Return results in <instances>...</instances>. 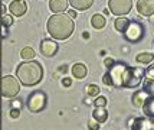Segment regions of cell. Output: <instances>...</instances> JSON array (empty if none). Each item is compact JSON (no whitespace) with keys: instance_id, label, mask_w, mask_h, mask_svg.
I'll return each mask as SVG.
<instances>
[{"instance_id":"10","label":"cell","mask_w":154,"mask_h":130,"mask_svg":"<svg viewBox=\"0 0 154 130\" xmlns=\"http://www.w3.org/2000/svg\"><path fill=\"white\" fill-rule=\"evenodd\" d=\"M58 52V43L52 39H43L40 43V54L43 56H54Z\"/></svg>"},{"instance_id":"9","label":"cell","mask_w":154,"mask_h":130,"mask_svg":"<svg viewBox=\"0 0 154 130\" xmlns=\"http://www.w3.org/2000/svg\"><path fill=\"white\" fill-rule=\"evenodd\" d=\"M131 129L134 130H154V119L151 117H140L131 122Z\"/></svg>"},{"instance_id":"25","label":"cell","mask_w":154,"mask_h":130,"mask_svg":"<svg viewBox=\"0 0 154 130\" xmlns=\"http://www.w3.org/2000/svg\"><path fill=\"white\" fill-rule=\"evenodd\" d=\"M107 106V98L105 97H97L95 98V107H105Z\"/></svg>"},{"instance_id":"15","label":"cell","mask_w":154,"mask_h":130,"mask_svg":"<svg viewBox=\"0 0 154 130\" xmlns=\"http://www.w3.org/2000/svg\"><path fill=\"white\" fill-rule=\"evenodd\" d=\"M141 109H143L144 116L154 119V97L153 96H148V98L144 101V104L141 106Z\"/></svg>"},{"instance_id":"22","label":"cell","mask_w":154,"mask_h":130,"mask_svg":"<svg viewBox=\"0 0 154 130\" xmlns=\"http://www.w3.org/2000/svg\"><path fill=\"white\" fill-rule=\"evenodd\" d=\"M143 90L147 91L148 96L154 97V78H146L143 81Z\"/></svg>"},{"instance_id":"5","label":"cell","mask_w":154,"mask_h":130,"mask_svg":"<svg viewBox=\"0 0 154 130\" xmlns=\"http://www.w3.org/2000/svg\"><path fill=\"white\" fill-rule=\"evenodd\" d=\"M20 91V84L19 80L14 78L13 75H6L2 80V94L3 97L12 98V97L17 96Z\"/></svg>"},{"instance_id":"20","label":"cell","mask_w":154,"mask_h":130,"mask_svg":"<svg viewBox=\"0 0 154 130\" xmlns=\"http://www.w3.org/2000/svg\"><path fill=\"white\" fill-rule=\"evenodd\" d=\"M91 25L95 29H102V27L107 25V19L102 16V14H94L91 17Z\"/></svg>"},{"instance_id":"34","label":"cell","mask_w":154,"mask_h":130,"mask_svg":"<svg viewBox=\"0 0 154 130\" xmlns=\"http://www.w3.org/2000/svg\"><path fill=\"white\" fill-rule=\"evenodd\" d=\"M148 17H150V22H153V23H154V14H151V16H148Z\"/></svg>"},{"instance_id":"1","label":"cell","mask_w":154,"mask_h":130,"mask_svg":"<svg viewBox=\"0 0 154 130\" xmlns=\"http://www.w3.org/2000/svg\"><path fill=\"white\" fill-rule=\"evenodd\" d=\"M46 29L55 41H65L74 33L75 23L72 17H69L68 14L55 13L54 16L49 17L46 23Z\"/></svg>"},{"instance_id":"18","label":"cell","mask_w":154,"mask_h":130,"mask_svg":"<svg viewBox=\"0 0 154 130\" xmlns=\"http://www.w3.org/2000/svg\"><path fill=\"white\" fill-rule=\"evenodd\" d=\"M135 61L138 64H144V65H150L154 62V54L153 52H141L135 56Z\"/></svg>"},{"instance_id":"32","label":"cell","mask_w":154,"mask_h":130,"mask_svg":"<svg viewBox=\"0 0 154 130\" xmlns=\"http://www.w3.org/2000/svg\"><path fill=\"white\" fill-rule=\"evenodd\" d=\"M62 84H63V85H65V87H69V85H71V84H72V81H71V80H69V78H65V80H63V81H62Z\"/></svg>"},{"instance_id":"14","label":"cell","mask_w":154,"mask_h":130,"mask_svg":"<svg viewBox=\"0 0 154 130\" xmlns=\"http://www.w3.org/2000/svg\"><path fill=\"white\" fill-rule=\"evenodd\" d=\"M147 98H148L147 91L140 90V91H135L134 94H133V97H131V101H133V104H134V107H141Z\"/></svg>"},{"instance_id":"19","label":"cell","mask_w":154,"mask_h":130,"mask_svg":"<svg viewBox=\"0 0 154 130\" xmlns=\"http://www.w3.org/2000/svg\"><path fill=\"white\" fill-rule=\"evenodd\" d=\"M92 117L98 123H105L108 119V111L104 107H95L94 113H92Z\"/></svg>"},{"instance_id":"23","label":"cell","mask_w":154,"mask_h":130,"mask_svg":"<svg viewBox=\"0 0 154 130\" xmlns=\"http://www.w3.org/2000/svg\"><path fill=\"white\" fill-rule=\"evenodd\" d=\"M20 56L25 59V61H29V59H33L35 58V51L30 46H26V48L22 49V52H20Z\"/></svg>"},{"instance_id":"30","label":"cell","mask_w":154,"mask_h":130,"mask_svg":"<svg viewBox=\"0 0 154 130\" xmlns=\"http://www.w3.org/2000/svg\"><path fill=\"white\" fill-rule=\"evenodd\" d=\"M114 59H111V58H107V59H105V61H104V65H105V67H107L108 69L111 68V67H112V65H114Z\"/></svg>"},{"instance_id":"3","label":"cell","mask_w":154,"mask_h":130,"mask_svg":"<svg viewBox=\"0 0 154 130\" xmlns=\"http://www.w3.org/2000/svg\"><path fill=\"white\" fill-rule=\"evenodd\" d=\"M146 71L140 67H128L125 68L124 78H122V87L124 88H137L144 78Z\"/></svg>"},{"instance_id":"16","label":"cell","mask_w":154,"mask_h":130,"mask_svg":"<svg viewBox=\"0 0 154 130\" xmlns=\"http://www.w3.org/2000/svg\"><path fill=\"white\" fill-rule=\"evenodd\" d=\"M69 3L75 10H88L94 5V0H69Z\"/></svg>"},{"instance_id":"21","label":"cell","mask_w":154,"mask_h":130,"mask_svg":"<svg viewBox=\"0 0 154 130\" xmlns=\"http://www.w3.org/2000/svg\"><path fill=\"white\" fill-rule=\"evenodd\" d=\"M130 19L124 17V16H117V19L114 21V27L118 30V32H124V29L127 27Z\"/></svg>"},{"instance_id":"31","label":"cell","mask_w":154,"mask_h":130,"mask_svg":"<svg viewBox=\"0 0 154 130\" xmlns=\"http://www.w3.org/2000/svg\"><path fill=\"white\" fill-rule=\"evenodd\" d=\"M19 110L17 109H12V111H10V117H13V119H16V117H19Z\"/></svg>"},{"instance_id":"28","label":"cell","mask_w":154,"mask_h":130,"mask_svg":"<svg viewBox=\"0 0 154 130\" xmlns=\"http://www.w3.org/2000/svg\"><path fill=\"white\" fill-rule=\"evenodd\" d=\"M146 78H154V65H151V67H148L147 69H146Z\"/></svg>"},{"instance_id":"33","label":"cell","mask_w":154,"mask_h":130,"mask_svg":"<svg viewBox=\"0 0 154 130\" xmlns=\"http://www.w3.org/2000/svg\"><path fill=\"white\" fill-rule=\"evenodd\" d=\"M68 16L72 17V19H75V17H76V12H75V10H69V12H68Z\"/></svg>"},{"instance_id":"26","label":"cell","mask_w":154,"mask_h":130,"mask_svg":"<svg viewBox=\"0 0 154 130\" xmlns=\"http://www.w3.org/2000/svg\"><path fill=\"white\" fill-rule=\"evenodd\" d=\"M88 127H89L91 130H94V129L98 130V129H100V124H98V122H97L94 117H92V120H89V123H88Z\"/></svg>"},{"instance_id":"29","label":"cell","mask_w":154,"mask_h":130,"mask_svg":"<svg viewBox=\"0 0 154 130\" xmlns=\"http://www.w3.org/2000/svg\"><path fill=\"white\" fill-rule=\"evenodd\" d=\"M102 82L105 84V85H112V81H111V77H109V74H105V75L102 77Z\"/></svg>"},{"instance_id":"4","label":"cell","mask_w":154,"mask_h":130,"mask_svg":"<svg viewBox=\"0 0 154 130\" xmlns=\"http://www.w3.org/2000/svg\"><path fill=\"white\" fill-rule=\"evenodd\" d=\"M122 33H124L125 41H128L130 43H135L144 38V26L137 21H130Z\"/></svg>"},{"instance_id":"27","label":"cell","mask_w":154,"mask_h":130,"mask_svg":"<svg viewBox=\"0 0 154 130\" xmlns=\"http://www.w3.org/2000/svg\"><path fill=\"white\" fill-rule=\"evenodd\" d=\"M12 23H13L12 16H6V14H3V26H10Z\"/></svg>"},{"instance_id":"6","label":"cell","mask_w":154,"mask_h":130,"mask_svg":"<svg viewBox=\"0 0 154 130\" xmlns=\"http://www.w3.org/2000/svg\"><path fill=\"white\" fill-rule=\"evenodd\" d=\"M133 7V0H108V9L115 16L128 14Z\"/></svg>"},{"instance_id":"2","label":"cell","mask_w":154,"mask_h":130,"mask_svg":"<svg viewBox=\"0 0 154 130\" xmlns=\"http://www.w3.org/2000/svg\"><path fill=\"white\" fill-rule=\"evenodd\" d=\"M16 75L19 78V81L26 85V87H33L36 84H39L42 81L43 77V69L38 61H25L22 62L17 69H16Z\"/></svg>"},{"instance_id":"11","label":"cell","mask_w":154,"mask_h":130,"mask_svg":"<svg viewBox=\"0 0 154 130\" xmlns=\"http://www.w3.org/2000/svg\"><path fill=\"white\" fill-rule=\"evenodd\" d=\"M137 10L141 16L154 14V0H137Z\"/></svg>"},{"instance_id":"13","label":"cell","mask_w":154,"mask_h":130,"mask_svg":"<svg viewBox=\"0 0 154 130\" xmlns=\"http://www.w3.org/2000/svg\"><path fill=\"white\" fill-rule=\"evenodd\" d=\"M49 9L54 13H63L68 9V0H51L49 2Z\"/></svg>"},{"instance_id":"12","label":"cell","mask_w":154,"mask_h":130,"mask_svg":"<svg viewBox=\"0 0 154 130\" xmlns=\"http://www.w3.org/2000/svg\"><path fill=\"white\" fill-rule=\"evenodd\" d=\"M9 10H10V13L13 14V16H17V17H19V16H23V14L26 13L27 6L23 0H13V2L9 5Z\"/></svg>"},{"instance_id":"24","label":"cell","mask_w":154,"mask_h":130,"mask_svg":"<svg viewBox=\"0 0 154 130\" xmlns=\"http://www.w3.org/2000/svg\"><path fill=\"white\" fill-rule=\"evenodd\" d=\"M87 94L91 97H95L100 94V87L98 85H95V84H89L87 85Z\"/></svg>"},{"instance_id":"7","label":"cell","mask_w":154,"mask_h":130,"mask_svg":"<svg viewBox=\"0 0 154 130\" xmlns=\"http://www.w3.org/2000/svg\"><path fill=\"white\" fill-rule=\"evenodd\" d=\"M125 68H127L125 64H122V62H114V65L108 69V74H109L111 81H112V87L122 88V78H124Z\"/></svg>"},{"instance_id":"8","label":"cell","mask_w":154,"mask_h":130,"mask_svg":"<svg viewBox=\"0 0 154 130\" xmlns=\"http://www.w3.org/2000/svg\"><path fill=\"white\" fill-rule=\"evenodd\" d=\"M46 106V96L40 91H36L33 94H30L29 100H27V109L30 110L32 113H38L42 111Z\"/></svg>"},{"instance_id":"17","label":"cell","mask_w":154,"mask_h":130,"mask_svg":"<svg viewBox=\"0 0 154 130\" xmlns=\"http://www.w3.org/2000/svg\"><path fill=\"white\" fill-rule=\"evenodd\" d=\"M87 72H88L87 67H85L84 64H81V62L75 64L74 67H72V75H74L75 78H78V80L85 78V77H87Z\"/></svg>"}]
</instances>
